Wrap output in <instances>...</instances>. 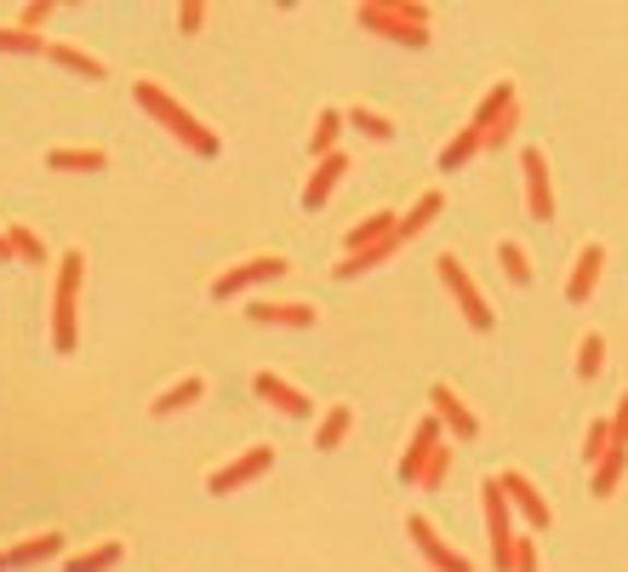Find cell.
Masks as SVG:
<instances>
[{
    "label": "cell",
    "instance_id": "1",
    "mask_svg": "<svg viewBox=\"0 0 628 572\" xmlns=\"http://www.w3.org/2000/svg\"><path fill=\"white\" fill-rule=\"evenodd\" d=\"M132 97H138V109H143V115H155L161 127H166L171 138H178V143H189L200 161H212L217 149H223V143H217V132L206 127V120H200L194 109H183V104H178V97H171L166 86H155V81H138V86H132Z\"/></svg>",
    "mask_w": 628,
    "mask_h": 572
},
{
    "label": "cell",
    "instance_id": "2",
    "mask_svg": "<svg viewBox=\"0 0 628 572\" xmlns=\"http://www.w3.org/2000/svg\"><path fill=\"white\" fill-rule=\"evenodd\" d=\"M355 23L366 35H383L394 46H429V7L423 0H371V7L355 12Z\"/></svg>",
    "mask_w": 628,
    "mask_h": 572
},
{
    "label": "cell",
    "instance_id": "3",
    "mask_svg": "<svg viewBox=\"0 0 628 572\" xmlns=\"http://www.w3.org/2000/svg\"><path fill=\"white\" fill-rule=\"evenodd\" d=\"M81 276H86V253H63L58 287H52V350L58 355H74V343H81Z\"/></svg>",
    "mask_w": 628,
    "mask_h": 572
},
{
    "label": "cell",
    "instance_id": "4",
    "mask_svg": "<svg viewBox=\"0 0 628 572\" xmlns=\"http://www.w3.org/2000/svg\"><path fill=\"white\" fill-rule=\"evenodd\" d=\"M435 276L446 281V292H451V297H458V310H463L469 327H474V332H491V320H497V315H491V304H486V292L474 287V276L463 269V258L440 253V258H435Z\"/></svg>",
    "mask_w": 628,
    "mask_h": 572
},
{
    "label": "cell",
    "instance_id": "5",
    "mask_svg": "<svg viewBox=\"0 0 628 572\" xmlns=\"http://www.w3.org/2000/svg\"><path fill=\"white\" fill-rule=\"evenodd\" d=\"M481 510H486V538H491V567L514 572V527H509V499H502V481L486 476L481 481Z\"/></svg>",
    "mask_w": 628,
    "mask_h": 572
},
{
    "label": "cell",
    "instance_id": "6",
    "mask_svg": "<svg viewBox=\"0 0 628 572\" xmlns=\"http://www.w3.org/2000/svg\"><path fill=\"white\" fill-rule=\"evenodd\" d=\"M286 269H292V264H286L281 253L246 258V264H235V269H223V276L212 281V297H240V292H251V287H263V281H281Z\"/></svg>",
    "mask_w": 628,
    "mask_h": 572
},
{
    "label": "cell",
    "instance_id": "7",
    "mask_svg": "<svg viewBox=\"0 0 628 572\" xmlns=\"http://www.w3.org/2000/svg\"><path fill=\"white\" fill-rule=\"evenodd\" d=\"M269 469H274V446H251V453H240V458H229L223 469H212L206 492H212V499H223V492H240V487H251L258 476H269Z\"/></svg>",
    "mask_w": 628,
    "mask_h": 572
},
{
    "label": "cell",
    "instance_id": "8",
    "mask_svg": "<svg viewBox=\"0 0 628 572\" xmlns=\"http://www.w3.org/2000/svg\"><path fill=\"white\" fill-rule=\"evenodd\" d=\"M406 533H412V544L423 550V561H429L435 572H474V561L458 550V544H446V538L435 533V521H429V515H412V521H406Z\"/></svg>",
    "mask_w": 628,
    "mask_h": 572
},
{
    "label": "cell",
    "instance_id": "9",
    "mask_svg": "<svg viewBox=\"0 0 628 572\" xmlns=\"http://www.w3.org/2000/svg\"><path fill=\"white\" fill-rule=\"evenodd\" d=\"M520 172H525V212H532L537 223L555 218V184H548V161H543V149H520Z\"/></svg>",
    "mask_w": 628,
    "mask_h": 572
},
{
    "label": "cell",
    "instance_id": "10",
    "mask_svg": "<svg viewBox=\"0 0 628 572\" xmlns=\"http://www.w3.org/2000/svg\"><path fill=\"white\" fill-rule=\"evenodd\" d=\"M497 481H502V499H509V510H514V515H525V527H532V533H543L548 521H555V510H548V499H543V492H537L532 481L520 476V469H502Z\"/></svg>",
    "mask_w": 628,
    "mask_h": 572
},
{
    "label": "cell",
    "instance_id": "11",
    "mask_svg": "<svg viewBox=\"0 0 628 572\" xmlns=\"http://www.w3.org/2000/svg\"><path fill=\"white\" fill-rule=\"evenodd\" d=\"M315 304H297V297H251L246 320H258V327H292V332H309L315 327Z\"/></svg>",
    "mask_w": 628,
    "mask_h": 572
},
{
    "label": "cell",
    "instance_id": "12",
    "mask_svg": "<svg viewBox=\"0 0 628 572\" xmlns=\"http://www.w3.org/2000/svg\"><path fill=\"white\" fill-rule=\"evenodd\" d=\"M429 418H440V430H451L458 441H474L481 435V418L463 407V395L451 384H429Z\"/></svg>",
    "mask_w": 628,
    "mask_h": 572
},
{
    "label": "cell",
    "instance_id": "13",
    "mask_svg": "<svg viewBox=\"0 0 628 572\" xmlns=\"http://www.w3.org/2000/svg\"><path fill=\"white\" fill-rule=\"evenodd\" d=\"M251 395H258V401H269L274 412H286V418H309L315 412V401L297 384H286L281 372H258V378H251Z\"/></svg>",
    "mask_w": 628,
    "mask_h": 572
},
{
    "label": "cell",
    "instance_id": "14",
    "mask_svg": "<svg viewBox=\"0 0 628 572\" xmlns=\"http://www.w3.org/2000/svg\"><path fill=\"white\" fill-rule=\"evenodd\" d=\"M435 446H440V418H417L412 446L400 453V481H406V487H417V481H423V464L435 458Z\"/></svg>",
    "mask_w": 628,
    "mask_h": 572
},
{
    "label": "cell",
    "instance_id": "15",
    "mask_svg": "<svg viewBox=\"0 0 628 572\" xmlns=\"http://www.w3.org/2000/svg\"><path fill=\"white\" fill-rule=\"evenodd\" d=\"M343 172H348V155H343V149H337V155H325V161H315L309 184H304V212H320L325 201H332V189H337Z\"/></svg>",
    "mask_w": 628,
    "mask_h": 572
},
{
    "label": "cell",
    "instance_id": "16",
    "mask_svg": "<svg viewBox=\"0 0 628 572\" xmlns=\"http://www.w3.org/2000/svg\"><path fill=\"white\" fill-rule=\"evenodd\" d=\"M600 269H606V246H583V253H577V264H571V281H566V297L571 304H589V292L600 287Z\"/></svg>",
    "mask_w": 628,
    "mask_h": 572
},
{
    "label": "cell",
    "instance_id": "17",
    "mask_svg": "<svg viewBox=\"0 0 628 572\" xmlns=\"http://www.w3.org/2000/svg\"><path fill=\"white\" fill-rule=\"evenodd\" d=\"M440 207H446V195H440V189L417 195V201L406 207V218H394V246H406L412 235H423V230H429V223L440 218Z\"/></svg>",
    "mask_w": 628,
    "mask_h": 572
},
{
    "label": "cell",
    "instance_id": "18",
    "mask_svg": "<svg viewBox=\"0 0 628 572\" xmlns=\"http://www.w3.org/2000/svg\"><path fill=\"white\" fill-rule=\"evenodd\" d=\"M389 235H394V212H366L360 223H348L343 253H366V246H383Z\"/></svg>",
    "mask_w": 628,
    "mask_h": 572
},
{
    "label": "cell",
    "instance_id": "19",
    "mask_svg": "<svg viewBox=\"0 0 628 572\" xmlns=\"http://www.w3.org/2000/svg\"><path fill=\"white\" fill-rule=\"evenodd\" d=\"M200 395H206V378H200V372H189V378H178V384H166L155 401H149V412L155 418H171L178 407H189V401H200Z\"/></svg>",
    "mask_w": 628,
    "mask_h": 572
},
{
    "label": "cell",
    "instance_id": "20",
    "mask_svg": "<svg viewBox=\"0 0 628 572\" xmlns=\"http://www.w3.org/2000/svg\"><path fill=\"white\" fill-rule=\"evenodd\" d=\"M623 476H628V446H606V458L594 464L589 492H594V499H612V492L623 487Z\"/></svg>",
    "mask_w": 628,
    "mask_h": 572
},
{
    "label": "cell",
    "instance_id": "21",
    "mask_svg": "<svg viewBox=\"0 0 628 572\" xmlns=\"http://www.w3.org/2000/svg\"><path fill=\"white\" fill-rule=\"evenodd\" d=\"M343 109H320L315 115V127H309V155L315 161H325V155H337V138H343Z\"/></svg>",
    "mask_w": 628,
    "mask_h": 572
},
{
    "label": "cell",
    "instance_id": "22",
    "mask_svg": "<svg viewBox=\"0 0 628 572\" xmlns=\"http://www.w3.org/2000/svg\"><path fill=\"white\" fill-rule=\"evenodd\" d=\"M58 550H63V533H35V538L12 544L7 561H12V567H40V561H52Z\"/></svg>",
    "mask_w": 628,
    "mask_h": 572
},
{
    "label": "cell",
    "instance_id": "23",
    "mask_svg": "<svg viewBox=\"0 0 628 572\" xmlns=\"http://www.w3.org/2000/svg\"><path fill=\"white\" fill-rule=\"evenodd\" d=\"M481 149H486L481 132H474V127H458V132H451V143L440 149V161H435V166H440V172H458V166H469L474 155H481Z\"/></svg>",
    "mask_w": 628,
    "mask_h": 572
},
{
    "label": "cell",
    "instance_id": "24",
    "mask_svg": "<svg viewBox=\"0 0 628 572\" xmlns=\"http://www.w3.org/2000/svg\"><path fill=\"white\" fill-rule=\"evenodd\" d=\"M343 120H348V127H355L360 138H371V143H389V138H394V120H389L383 109H371V104L343 109Z\"/></svg>",
    "mask_w": 628,
    "mask_h": 572
},
{
    "label": "cell",
    "instance_id": "25",
    "mask_svg": "<svg viewBox=\"0 0 628 572\" xmlns=\"http://www.w3.org/2000/svg\"><path fill=\"white\" fill-rule=\"evenodd\" d=\"M502 109H514V86H509V81H497V86L481 97V109H474V120H469V127L486 138V132L497 127V115H502Z\"/></svg>",
    "mask_w": 628,
    "mask_h": 572
},
{
    "label": "cell",
    "instance_id": "26",
    "mask_svg": "<svg viewBox=\"0 0 628 572\" xmlns=\"http://www.w3.org/2000/svg\"><path fill=\"white\" fill-rule=\"evenodd\" d=\"M46 166H52V172H104L109 166V155H104V149H52V155H46Z\"/></svg>",
    "mask_w": 628,
    "mask_h": 572
},
{
    "label": "cell",
    "instance_id": "27",
    "mask_svg": "<svg viewBox=\"0 0 628 572\" xmlns=\"http://www.w3.org/2000/svg\"><path fill=\"white\" fill-rule=\"evenodd\" d=\"M46 58H52L58 69H69V74H86V81H104V58L81 52V46H46Z\"/></svg>",
    "mask_w": 628,
    "mask_h": 572
},
{
    "label": "cell",
    "instance_id": "28",
    "mask_svg": "<svg viewBox=\"0 0 628 572\" xmlns=\"http://www.w3.org/2000/svg\"><path fill=\"white\" fill-rule=\"evenodd\" d=\"M348 430H355V412H348V407H325V418L315 424V446H320V453H332V446H343Z\"/></svg>",
    "mask_w": 628,
    "mask_h": 572
},
{
    "label": "cell",
    "instance_id": "29",
    "mask_svg": "<svg viewBox=\"0 0 628 572\" xmlns=\"http://www.w3.org/2000/svg\"><path fill=\"white\" fill-rule=\"evenodd\" d=\"M383 258H394V235L383 241V246H366V253H343V264L332 269L337 281H355V276H366V269H377Z\"/></svg>",
    "mask_w": 628,
    "mask_h": 572
},
{
    "label": "cell",
    "instance_id": "30",
    "mask_svg": "<svg viewBox=\"0 0 628 572\" xmlns=\"http://www.w3.org/2000/svg\"><path fill=\"white\" fill-rule=\"evenodd\" d=\"M497 264H502V276H509L514 287H532V276H537V269H532V258H525V246H520V241H502V246H497Z\"/></svg>",
    "mask_w": 628,
    "mask_h": 572
},
{
    "label": "cell",
    "instance_id": "31",
    "mask_svg": "<svg viewBox=\"0 0 628 572\" xmlns=\"http://www.w3.org/2000/svg\"><path fill=\"white\" fill-rule=\"evenodd\" d=\"M109 567H120V544H115V538L97 544V550H81V556L63 561V572H109Z\"/></svg>",
    "mask_w": 628,
    "mask_h": 572
},
{
    "label": "cell",
    "instance_id": "32",
    "mask_svg": "<svg viewBox=\"0 0 628 572\" xmlns=\"http://www.w3.org/2000/svg\"><path fill=\"white\" fill-rule=\"evenodd\" d=\"M0 52H12V58H40L46 40L29 35V30H17V23H0Z\"/></svg>",
    "mask_w": 628,
    "mask_h": 572
},
{
    "label": "cell",
    "instance_id": "33",
    "mask_svg": "<svg viewBox=\"0 0 628 572\" xmlns=\"http://www.w3.org/2000/svg\"><path fill=\"white\" fill-rule=\"evenodd\" d=\"M7 241H12V258H23V264H46V241L29 230V223H12Z\"/></svg>",
    "mask_w": 628,
    "mask_h": 572
},
{
    "label": "cell",
    "instance_id": "34",
    "mask_svg": "<svg viewBox=\"0 0 628 572\" xmlns=\"http://www.w3.org/2000/svg\"><path fill=\"white\" fill-rule=\"evenodd\" d=\"M600 366H606V338L589 332L583 343H577V378H600Z\"/></svg>",
    "mask_w": 628,
    "mask_h": 572
},
{
    "label": "cell",
    "instance_id": "35",
    "mask_svg": "<svg viewBox=\"0 0 628 572\" xmlns=\"http://www.w3.org/2000/svg\"><path fill=\"white\" fill-rule=\"evenodd\" d=\"M446 476H451V441L435 446V458L423 464V481H417V487H429V492H435V487H446Z\"/></svg>",
    "mask_w": 628,
    "mask_h": 572
},
{
    "label": "cell",
    "instance_id": "36",
    "mask_svg": "<svg viewBox=\"0 0 628 572\" xmlns=\"http://www.w3.org/2000/svg\"><path fill=\"white\" fill-rule=\"evenodd\" d=\"M606 446H612V430H606V418H594V424H589V435H583V464L594 469L600 458H606Z\"/></svg>",
    "mask_w": 628,
    "mask_h": 572
},
{
    "label": "cell",
    "instance_id": "37",
    "mask_svg": "<svg viewBox=\"0 0 628 572\" xmlns=\"http://www.w3.org/2000/svg\"><path fill=\"white\" fill-rule=\"evenodd\" d=\"M537 538L532 533H514V572H537Z\"/></svg>",
    "mask_w": 628,
    "mask_h": 572
},
{
    "label": "cell",
    "instance_id": "38",
    "mask_svg": "<svg viewBox=\"0 0 628 572\" xmlns=\"http://www.w3.org/2000/svg\"><path fill=\"white\" fill-rule=\"evenodd\" d=\"M514 127H520V109H502V115H497V127H491L481 143H486V149H502V143L514 138Z\"/></svg>",
    "mask_w": 628,
    "mask_h": 572
},
{
    "label": "cell",
    "instance_id": "39",
    "mask_svg": "<svg viewBox=\"0 0 628 572\" xmlns=\"http://www.w3.org/2000/svg\"><path fill=\"white\" fill-rule=\"evenodd\" d=\"M606 430H612V446H628V389L617 395V412L606 418Z\"/></svg>",
    "mask_w": 628,
    "mask_h": 572
},
{
    "label": "cell",
    "instance_id": "40",
    "mask_svg": "<svg viewBox=\"0 0 628 572\" xmlns=\"http://www.w3.org/2000/svg\"><path fill=\"white\" fill-rule=\"evenodd\" d=\"M52 17V0H29L23 7V17H17V30H29V35H40V23Z\"/></svg>",
    "mask_w": 628,
    "mask_h": 572
},
{
    "label": "cell",
    "instance_id": "41",
    "mask_svg": "<svg viewBox=\"0 0 628 572\" xmlns=\"http://www.w3.org/2000/svg\"><path fill=\"white\" fill-rule=\"evenodd\" d=\"M200 23H206V7H200V0H183V7H178V30H183V35H194Z\"/></svg>",
    "mask_w": 628,
    "mask_h": 572
},
{
    "label": "cell",
    "instance_id": "42",
    "mask_svg": "<svg viewBox=\"0 0 628 572\" xmlns=\"http://www.w3.org/2000/svg\"><path fill=\"white\" fill-rule=\"evenodd\" d=\"M12 258V241H7V230H0V264H7Z\"/></svg>",
    "mask_w": 628,
    "mask_h": 572
},
{
    "label": "cell",
    "instance_id": "43",
    "mask_svg": "<svg viewBox=\"0 0 628 572\" xmlns=\"http://www.w3.org/2000/svg\"><path fill=\"white\" fill-rule=\"evenodd\" d=\"M7 567H12V561H7V550H0V572H7Z\"/></svg>",
    "mask_w": 628,
    "mask_h": 572
}]
</instances>
